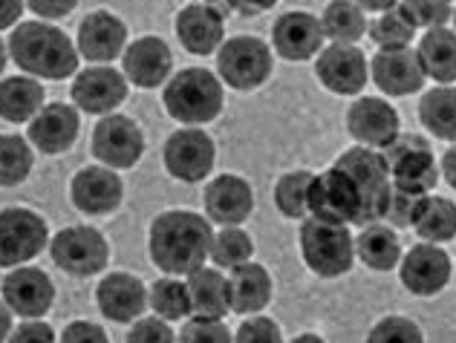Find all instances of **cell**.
I'll return each mask as SVG.
<instances>
[{"instance_id": "obj_1", "label": "cell", "mask_w": 456, "mask_h": 343, "mask_svg": "<svg viewBox=\"0 0 456 343\" xmlns=\"http://www.w3.org/2000/svg\"><path fill=\"white\" fill-rule=\"evenodd\" d=\"M211 222L194 211H165L151 226V259L171 277H188L211 257Z\"/></svg>"}, {"instance_id": "obj_2", "label": "cell", "mask_w": 456, "mask_h": 343, "mask_svg": "<svg viewBox=\"0 0 456 343\" xmlns=\"http://www.w3.org/2000/svg\"><path fill=\"white\" fill-rule=\"evenodd\" d=\"M9 55L23 73L61 81L78 69V50L67 35L41 20H27L9 35Z\"/></svg>"}, {"instance_id": "obj_3", "label": "cell", "mask_w": 456, "mask_h": 343, "mask_svg": "<svg viewBox=\"0 0 456 343\" xmlns=\"http://www.w3.org/2000/svg\"><path fill=\"white\" fill-rule=\"evenodd\" d=\"M165 110L183 124L214 122L223 110L220 78L202 67H188L165 84Z\"/></svg>"}, {"instance_id": "obj_4", "label": "cell", "mask_w": 456, "mask_h": 343, "mask_svg": "<svg viewBox=\"0 0 456 343\" xmlns=\"http://www.w3.org/2000/svg\"><path fill=\"white\" fill-rule=\"evenodd\" d=\"M301 254L312 275L332 280L353 268L355 240L346 226L312 217L301 226Z\"/></svg>"}, {"instance_id": "obj_5", "label": "cell", "mask_w": 456, "mask_h": 343, "mask_svg": "<svg viewBox=\"0 0 456 343\" xmlns=\"http://www.w3.org/2000/svg\"><path fill=\"white\" fill-rule=\"evenodd\" d=\"M309 214L338 226H364V196L355 179L341 168L318 173L309 187Z\"/></svg>"}, {"instance_id": "obj_6", "label": "cell", "mask_w": 456, "mask_h": 343, "mask_svg": "<svg viewBox=\"0 0 456 343\" xmlns=\"http://www.w3.org/2000/svg\"><path fill=\"white\" fill-rule=\"evenodd\" d=\"M381 156L387 162L393 187H399V191L425 196L436 187L442 171L425 139L399 133L395 141H390V145L381 150Z\"/></svg>"}, {"instance_id": "obj_7", "label": "cell", "mask_w": 456, "mask_h": 343, "mask_svg": "<svg viewBox=\"0 0 456 343\" xmlns=\"http://www.w3.org/2000/svg\"><path fill=\"white\" fill-rule=\"evenodd\" d=\"M217 73L232 90H257L272 76V50L266 41L237 35L217 50Z\"/></svg>"}, {"instance_id": "obj_8", "label": "cell", "mask_w": 456, "mask_h": 343, "mask_svg": "<svg viewBox=\"0 0 456 343\" xmlns=\"http://www.w3.org/2000/svg\"><path fill=\"white\" fill-rule=\"evenodd\" d=\"M335 168L346 171L355 179V185L362 187L364 226H373V222L384 219L393 185H390V171H387V162L381 156V150L364 148V145L350 148L335 159Z\"/></svg>"}, {"instance_id": "obj_9", "label": "cell", "mask_w": 456, "mask_h": 343, "mask_svg": "<svg viewBox=\"0 0 456 343\" xmlns=\"http://www.w3.org/2000/svg\"><path fill=\"white\" fill-rule=\"evenodd\" d=\"M50 254L58 268H64L73 277H93L107 266V240L102 231L90 226H73L55 234L50 243Z\"/></svg>"}, {"instance_id": "obj_10", "label": "cell", "mask_w": 456, "mask_h": 343, "mask_svg": "<svg viewBox=\"0 0 456 343\" xmlns=\"http://www.w3.org/2000/svg\"><path fill=\"white\" fill-rule=\"evenodd\" d=\"M46 245V222L29 208L0 211V266H23Z\"/></svg>"}, {"instance_id": "obj_11", "label": "cell", "mask_w": 456, "mask_h": 343, "mask_svg": "<svg viewBox=\"0 0 456 343\" xmlns=\"http://www.w3.org/2000/svg\"><path fill=\"white\" fill-rule=\"evenodd\" d=\"M214 159H217V148L206 130L185 127L165 141V168L174 179L202 182L211 173Z\"/></svg>"}, {"instance_id": "obj_12", "label": "cell", "mask_w": 456, "mask_h": 343, "mask_svg": "<svg viewBox=\"0 0 456 343\" xmlns=\"http://www.w3.org/2000/svg\"><path fill=\"white\" fill-rule=\"evenodd\" d=\"M93 153L107 168H134L145 153V136L127 116H104L93 130Z\"/></svg>"}, {"instance_id": "obj_13", "label": "cell", "mask_w": 456, "mask_h": 343, "mask_svg": "<svg viewBox=\"0 0 456 343\" xmlns=\"http://www.w3.org/2000/svg\"><path fill=\"white\" fill-rule=\"evenodd\" d=\"M451 275H453V263L448 251L434 243L413 245L399 263V277L404 283V289L411 294H419V298L439 294L451 283Z\"/></svg>"}, {"instance_id": "obj_14", "label": "cell", "mask_w": 456, "mask_h": 343, "mask_svg": "<svg viewBox=\"0 0 456 343\" xmlns=\"http://www.w3.org/2000/svg\"><path fill=\"white\" fill-rule=\"evenodd\" d=\"M315 76L335 96H358L367 87V55L355 44H332L321 50Z\"/></svg>"}, {"instance_id": "obj_15", "label": "cell", "mask_w": 456, "mask_h": 343, "mask_svg": "<svg viewBox=\"0 0 456 343\" xmlns=\"http://www.w3.org/2000/svg\"><path fill=\"white\" fill-rule=\"evenodd\" d=\"M346 130H350V136L358 145L384 150L402 133V118L393 104L367 96L350 104V110H346Z\"/></svg>"}, {"instance_id": "obj_16", "label": "cell", "mask_w": 456, "mask_h": 343, "mask_svg": "<svg viewBox=\"0 0 456 343\" xmlns=\"http://www.w3.org/2000/svg\"><path fill=\"white\" fill-rule=\"evenodd\" d=\"M370 76H373L376 87L384 96L402 99L413 96L425 87V69L419 55L407 46V50H379L370 61Z\"/></svg>"}, {"instance_id": "obj_17", "label": "cell", "mask_w": 456, "mask_h": 343, "mask_svg": "<svg viewBox=\"0 0 456 343\" xmlns=\"http://www.w3.org/2000/svg\"><path fill=\"white\" fill-rule=\"evenodd\" d=\"M53 300H55V286L41 268L20 266L15 271H9L4 280V303L12 309V315L41 317L50 312Z\"/></svg>"}, {"instance_id": "obj_18", "label": "cell", "mask_w": 456, "mask_h": 343, "mask_svg": "<svg viewBox=\"0 0 456 343\" xmlns=\"http://www.w3.org/2000/svg\"><path fill=\"white\" fill-rule=\"evenodd\" d=\"M274 52L286 61H306L321 52L323 29L321 20L309 12H286L272 27Z\"/></svg>"}, {"instance_id": "obj_19", "label": "cell", "mask_w": 456, "mask_h": 343, "mask_svg": "<svg viewBox=\"0 0 456 343\" xmlns=\"http://www.w3.org/2000/svg\"><path fill=\"white\" fill-rule=\"evenodd\" d=\"M127 99V81L113 67H90L73 81V101L81 110L104 116Z\"/></svg>"}, {"instance_id": "obj_20", "label": "cell", "mask_w": 456, "mask_h": 343, "mask_svg": "<svg viewBox=\"0 0 456 343\" xmlns=\"http://www.w3.org/2000/svg\"><path fill=\"white\" fill-rule=\"evenodd\" d=\"M69 194H73V203L78 211L90 217H102L113 214L122 205L125 185L118 179V173H113V168H84L76 173Z\"/></svg>"}, {"instance_id": "obj_21", "label": "cell", "mask_w": 456, "mask_h": 343, "mask_svg": "<svg viewBox=\"0 0 456 343\" xmlns=\"http://www.w3.org/2000/svg\"><path fill=\"white\" fill-rule=\"evenodd\" d=\"M251 211H255V194L243 176L223 173L206 187V214L217 226H240L251 217Z\"/></svg>"}, {"instance_id": "obj_22", "label": "cell", "mask_w": 456, "mask_h": 343, "mask_svg": "<svg viewBox=\"0 0 456 343\" xmlns=\"http://www.w3.org/2000/svg\"><path fill=\"white\" fill-rule=\"evenodd\" d=\"M95 300H99V309L107 321L130 323L145 312L148 289L142 286L139 277L125 275V271H116V275H107L99 283V289H95Z\"/></svg>"}, {"instance_id": "obj_23", "label": "cell", "mask_w": 456, "mask_h": 343, "mask_svg": "<svg viewBox=\"0 0 456 343\" xmlns=\"http://www.w3.org/2000/svg\"><path fill=\"white\" fill-rule=\"evenodd\" d=\"M127 41V27L110 12H90L78 27V52L95 64H107L122 55Z\"/></svg>"}, {"instance_id": "obj_24", "label": "cell", "mask_w": 456, "mask_h": 343, "mask_svg": "<svg viewBox=\"0 0 456 343\" xmlns=\"http://www.w3.org/2000/svg\"><path fill=\"white\" fill-rule=\"evenodd\" d=\"M223 15L208 4H191L176 15V38L194 55H211L223 46Z\"/></svg>"}, {"instance_id": "obj_25", "label": "cell", "mask_w": 456, "mask_h": 343, "mask_svg": "<svg viewBox=\"0 0 456 343\" xmlns=\"http://www.w3.org/2000/svg\"><path fill=\"white\" fill-rule=\"evenodd\" d=\"M78 113L69 104H46L29 122V141L44 153H64L78 136Z\"/></svg>"}, {"instance_id": "obj_26", "label": "cell", "mask_w": 456, "mask_h": 343, "mask_svg": "<svg viewBox=\"0 0 456 343\" xmlns=\"http://www.w3.org/2000/svg\"><path fill=\"white\" fill-rule=\"evenodd\" d=\"M174 55L167 50V44L162 38H139L136 44H130L125 50L122 67L125 76L134 81L136 87H159L162 81L171 76Z\"/></svg>"}, {"instance_id": "obj_27", "label": "cell", "mask_w": 456, "mask_h": 343, "mask_svg": "<svg viewBox=\"0 0 456 343\" xmlns=\"http://www.w3.org/2000/svg\"><path fill=\"white\" fill-rule=\"evenodd\" d=\"M228 298H232V312L237 315H257L272 300V277L269 271L257 263H243L232 268L228 275Z\"/></svg>"}, {"instance_id": "obj_28", "label": "cell", "mask_w": 456, "mask_h": 343, "mask_svg": "<svg viewBox=\"0 0 456 343\" xmlns=\"http://www.w3.org/2000/svg\"><path fill=\"white\" fill-rule=\"evenodd\" d=\"M188 294H191V315L223 321L232 312V298H228V280L217 268H197L188 275Z\"/></svg>"}, {"instance_id": "obj_29", "label": "cell", "mask_w": 456, "mask_h": 343, "mask_svg": "<svg viewBox=\"0 0 456 343\" xmlns=\"http://www.w3.org/2000/svg\"><path fill=\"white\" fill-rule=\"evenodd\" d=\"M419 61H422V69L428 78L439 81V84H451L456 81V32L436 27L428 29V35H422L419 41Z\"/></svg>"}, {"instance_id": "obj_30", "label": "cell", "mask_w": 456, "mask_h": 343, "mask_svg": "<svg viewBox=\"0 0 456 343\" xmlns=\"http://www.w3.org/2000/svg\"><path fill=\"white\" fill-rule=\"evenodd\" d=\"M411 226L425 243H448L456 236V205L445 196H419Z\"/></svg>"}, {"instance_id": "obj_31", "label": "cell", "mask_w": 456, "mask_h": 343, "mask_svg": "<svg viewBox=\"0 0 456 343\" xmlns=\"http://www.w3.org/2000/svg\"><path fill=\"white\" fill-rule=\"evenodd\" d=\"M355 257L373 271H390L402 263V243L390 226L373 222L355 236Z\"/></svg>"}, {"instance_id": "obj_32", "label": "cell", "mask_w": 456, "mask_h": 343, "mask_svg": "<svg viewBox=\"0 0 456 343\" xmlns=\"http://www.w3.org/2000/svg\"><path fill=\"white\" fill-rule=\"evenodd\" d=\"M44 108V87L27 76L0 81V118L12 124L32 122Z\"/></svg>"}, {"instance_id": "obj_33", "label": "cell", "mask_w": 456, "mask_h": 343, "mask_svg": "<svg viewBox=\"0 0 456 343\" xmlns=\"http://www.w3.org/2000/svg\"><path fill=\"white\" fill-rule=\"evenodd\" d=\"M422 124L442 141H456V87L442 84L425 92L419 101Z\"/></svg>"}, {"instance_id": "obj_34", "label": "cell", "mask_w": 456, "mask_h": 343, "mask_svg": "<svg viewBox=\"0 0 456 343\" xmlns=\"http://www.w3.org/2000/svg\"><path fill=\"white\" fill-rule=\"evenodd\" d=\"M321 29H323V38H330L332 44L362 41L367 32L364 9L355 6L353 0H332L321 15Z\"/></svg>"}, {"instance_id": "obj_35", "label": "cell", "mask_w": 456, "mask_h": 343, "mask_svg": "<svg viewBox=\"0 0 456 343\" xmlns=\"http://www.w3.org/2000/svg\"><path fill=\"white\" fill-rule=\"evenodd\" d=\"M315 173L309 171H292L278 179L274 185V205L283 217L289 219H304L309 214V187Z\"/></svg>"}, {"instance_id": "obj_36", "label": "cell", "mask_w": 456, "mask_h": 343, "mask_svg": "<svg viewBox=\"0 0 456 343\" xmlns=\"http://www.w3.org/2000/svg\"><path fill=\"white\" fill-rule=\"evenodd\" d=\"M413 35H416V27L399 6L381 12L373 20V27H370V38L376 41L379 50H407Z\"/></svg>"}, {"instance_id": "obj_37", "label": "cell", "mask_w": 456, "mask_h": 343, "mask_svg": "<svg viewBox=\"0 0 456 343\" xmlns=\"http://www.w3.org/2000/svg\"><path fill=\"white\" fill-rule=\"evenodd\" d=\"M148 300L156 317H162V321H183L185 315H191V294H188V283L183 280L174 277L156 280Z\"/></svg>"}, {"instance_id": "obj_38", "label": "cell", "mask_w": 456, "mask_h": 343, "mask_svg": "<svg viewBox=\"0 0 456 343\" xmlns=\"http://www.w3.org/2000/svg\"><path fill=\"white\" fill-rule=\"evenodd\" d=\"M32 171V150L20 136H0V187H15Z\"/></svg>"}, {"instance_id": "obj_39", "label": "cell", "mask_w": 456, "mask_h": 343, "mask_svg": "<svg viewBox=\"0 0 456 343\" xmlns=\"http://www.w3.org/2000/svg\"><path fill=\"white\" fill-rule=\"evenodd\" d=\"M255 254V243L251 236L240 228V226H228L220 234H214V243H211V259L223 268H237L251 259Z\"/></svg>"}, {"instance_id": "obj_40", "label": "cell", "mask_w": 456, "mask_h": 343, "mask_svg": "<svg viewBox=\"0 0 456 343\" xmlns=\"http://www.w3.org/2000/svg\"><path fill=\"white\" fill-rule=\"evenodd\" d=\"M367 343H425V335L413 321L390 315V317H381V321L370 329Z\"/></svg>"}, {"instance_id": "obj_41", "label": "cell", "mask_w": 456, "mask_h": 343, "mask_svg": "<svg viewBox=\"0 0 456 343\" xmlns=\"http://www.w3.org/2000/svg\"><path fill=\"white\" fill-rule=\"evenodd\" d=\"M399 9L411 18L413 27H425V29L445 27L453 18V9L445 0H402Z\"/></svg>"}, {"instance_id": "obj_42", "label": "cell", "mask_w": 456, "mask_h": 343, "mask_svg": "<svg viewBox=\"0 0 456 343\" xmlns=\"http://www.w3.org/2000/svg\"><path fill=\"white\" fill-rule=\"evenodd\" d=\"M179 343H234L232 332L223 321H211V317H191L179 332Z\"/></svg>"}, {"instance_id": "obj_43", "label": "cell", "mask_w": 456, "mask_h": 343, "mask_svg": "<svg viewBox=\"0 0 456 343\" xmlns=\"http://www.w3.org/2000/svg\"><path fill=\"white\" fill-rule=\"evenodd\" d=\"M234 343H283V332L272 317L251 315L248 321L240 323Z\"/></svg>"}, {"instance_id": "obj_44", "label": "cell", "mask_w": 456, "mask_h": 343, "mask_svg": "<svg viewBox=\"0 0 456 343\" xmlns=\"http://www.w3.org/2000/svg\"><path fill=\"white\" fill-rule=\"evenodd\" d=\"M127 343H176V338L162 317H142L127 332Z\"/></svg>"}, {"instance_id": "obj_45", "label": "cell", "mask_w": 456, "mask_h": 343, "mask_svg": "<svg viewBox=\"0 0 456 343\" xmlns=\"http://www.w3.org/2000/svg\"><path fill=\"white\" fill-rule=\"evenodd\" d=\"M416 203H419V194H407V191H399V187H393L387 211H384V219L390 222V228H407V226H411Z\"/></svg>"}, {"instance_id": "obj_46", "label": "cell", "mask_w": 456, "mask_h": 343, "mask_svg": "<svg viewBox=\"0 0 456 343\" xmlns=\"http://www.w3.org/2000/svg\"><path fill=\"white\" fill-rule=\"evenodd\" d=\"M61 343H110L107 340V332L99 323H90V321H76L64 329Z\"/></svg>"}, {"instance_id": "obj_47", "label": "cell", "mask_w": 456, "mask_h": 343, "mask_svg": "<svg viewBox=\"0 0 456 343\" xmlns=\"http://www.w3.org/2000/svg\"><path fill=\"white\" fill-rule=\"evenodd\" d=\"M9 343H55V332L46 323L29 321L9 335Z\"/></svg>"}, {"instance_id": "obj_48", "label": "cell", "mask_w": 456, "mask_h": 343, "mask_svg": "<svg viewBox=\"0 0 456 343\" xmlns=\"http://www.w3.org/2000/svg\"><path fill=\"white\" fill-rule=\"evenodd\" d=\"M29 9L35 15H41L44 20H55V18H64L69 12L76 9L78 0H27Z\"/></svg>"}, {"instance_id": "obj_49", "label": "cell", "mask_w": 456, "mask_h": 343, "mask_svg": "<svg viewBox=\"0 0 456 343\" xmlns=\"http://www.w3.org/2000/svg\"><path fill=\"white\" fill-rule=\"evenodd\" d=\"M278 0H228V6L240 15H260V12H269Z\"/></svg>"}, {"instance_id": "obj_50", "label": "cell", "mask_w": 456, "mask_h": 343, "mask_svg": "<svg viewBox=\"0 0 456 343\" xmlns=\"http://www.w3.org/2000/svg\"><path fill=\"white\" fill-rule=\"evenodd\" d=\"M23 12V0H0V29L15 27Z\"/></svg>"}, {"instance_id": "obj_51", "label": "cell", "mask_w": 456, "mask_h": 343, "mask_svg": "<svg viewBox=\"0 0 456 343\" xmlns=\"http://www.w3.org/2000/svg\"><path fill=\"white\" fill-rule=\"evenodd\" d=\"M442 176H445V182L456 191V145L451 150H445V156H442V164H439Z\"/></svg>"}, {"instance_id": "obj_52", "label": "cell", "mask_w": 456, "mask_h": 343, "mask_svg": "<svg viewBox=\"0 0 456 343\" xmlns=\"http://www.w3.org/2000/svg\"><path fill=\"white\" fill-rule=\"evenodd\" d=\"M355 6H362V9H367V12H387V9H393L399 0H353Z\"/></svg>"}, {"instance_id": "obj_53", "label": "cell", "mask_w": 456, "mask_h": 343, "mask_svg": "<svg viewBox=\"0 0 456 343\" xmlns=\"http://www.w3.org/2000/svg\"><path fill=\"white\" fill-rule=\"evenodd\" d=\"M9 335H12V309L0 300V343H4Z\"/></svg>"}, {"instance_id": "obj_54", "label": "cell", "mask_w": 456, "mask_h": 343, "mask_svg": "<svg viewBox=\"0 0 456 343\" xmlns=\"http://www.w3.org/2000/svg\"><path fill=\"white\" fill-rule=\"evenodd\" d=\"M292 343H323V340H321L318 335H312V332H306V335H297V338H295Z\"/></svg>"}, {"instance_id": "obj_55", "label": "cell", "mask_w": 456, "mask_h": 343, "mask_svg": "<svg viewBox=\"0 0 456 343\" xmlns=\"http://www.w3.org/2000/svg\"><path fill=\"white\" fill-rule=\"evenodd\" d=\"M6 69V46H4V41H0V73Z\"/></svg>"}, {"instance_id": "obj_56", "label": "cell", "mask_w": 456, "mask_h": 343, "mask_svg": "<svg viewBox=\"0 0 456 343\" xmlns=\"http://www.w3.org/2000/svg\"><path fill=\"white\" fill-rule=\"evenodd\" d=\"M453 23H456V9H453Z\"/></svg>"}, {"instance_id": "obj_57", "label": "cell", "mask_w": 456, "mask_h": 343, "mask_svg": "<svg viewBox=\"0 0 456 343\" xmlns=\"http://www.w3.org/2000/svg\"><path fill=\"white\" fill-rule=\"evenodd\" d=\"M202 4H211V0H202Z\"/></svg>"}, {"instance_id": "obj_58", "label": "cell", "mask_w": 456, "mask_h": 343, "mask_svg": "<svg viewBox=\"0 0 456 343\" xmlns=\"http://www.w3.org/2000/svg\"><path fill=\"white\" fill-rule=\"evenodd\" d=\"M445 4H453V0H445Z\"/></svg>"}]
</instances>
